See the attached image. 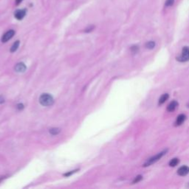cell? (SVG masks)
Masks as SVG:
<instances>
[{"instance_id": "6da1fadb", "label": "cell", "mask_w": 189, "mask_h": 189, "mask_svg": "<svg viewBox=\"0 0 189 189\" xmlns=\"http://www.w3.org/2000/svg\"><path fill=\"white\" fill-rule=\"evenodd\" d=\"M168 149H165L163 150V151H162L161 152L158 153V154H157L156 155L153 156V157H150L149 159H148V160H146V161L145 162V163H144V167H147V166H150L151 165L154 164V163H157V161H158L159 160H160V159L162 158V157H163L164 155H166V154H167V152H168Z\"/></svg>"}, {"instance_id": "7a4b0ae2", "label": "cell", "mask_w": 189, "mask_h": 189, "mask_svg": "<svg viewBox=\"0 0 189 189\" xmlns=\"http://www.w3.org/2000/svg\"><path fill=\"white\" fill-rule=\"evenodd\" d=\"M54 102V99L49 94H42L40 96L39 103L44 107H49L53 105Z\"/></svg>"}, {"instance_id": "3957f363", "label": "cell", "mask_w": 189, "mask_h": 189, "mask_svg": "<svg viewBox=\"0 0 189 189\" xmlns=\"http://www.w3.org/2000/svg\"><path fill=\"white\" fill-rule=\"evenodd\" d=\"M177 60L180 62H187L189 61V47H184L180 56L177 57Z\"/></svg>"}, {"instance_id": "277c9868", "label": "cell", "mask_w": 189, "mask_h": 189, "mask_svg": "<svg viewBox=\"0 0 189 189\" xmlns=\"http://www.w3.org/2000/svg\"><path fill=\"white\" fill-rule=\"evenodd\" d=\"M15 35V31L14 30H10V31H7L2 37V41L3 43L7 42L8 41H9L10 39L14 37V36Z\"/></svg>"}, {"instance_id": "5b68a950", "label": "cell", "mask_w": 189, "mask_h": 189, "mask_svg": "<svg viewBox=\"0 0 189 189\" xmlns=\"http://www.w3.org/2000/svg\"><path fill=\"white\" fill-rule=\"evenodd\" d=\"M27 14V9L24 8V9H20L17 10L14 13V16L16 17V18L18 20H21Z\"/></svg>"}, {"instance_id": "8992f818", "label": "cell", "mask_w": 189, "mask_h": 189, "mask_svg": "<svg viewBox=\"0 0 189 189\" xmlns=\"http://www.w3.org/2000/svg\"><path fill=\"white\" fill-rule=\"evenodd\" d=\"M189 174V167L187 166H181L178 170H177V174L181 177L188 175Z\"/></svg>"}, {"instance_id": "52a82bcc", "label": "cell", "mask_w": 189, "mask_h": 189, "mask_svg": "<svg viewBox=\"0 0 189 189\" xmlns=\"http://www.w3.org/2000/svg\"><path fill=\"white\" fill-rule=\"evenodd\" d=\"M186 119V116L184 114H180L177 116V119L175 121V126H179L182 125L184 123V121Z\"/></svg>"}, {"instance_id": "ba28073f", "label": "cell", "mask_w": 189, "mask_h": 189, "mask_svg": "<svg viewBox=\"0 0 189 189\" xmlns=\"http://www.w3.org/2000/svg\"><path fill=\"white\" fill-rule=\"evenodd\" d=\"M26 69H27L26 66H25V64L22 62L18 63V64L16 65V67H14V70H15L17 72H25V70H26Z\"/></svg>"}, {"instance_id": "9c48e42d", "label": "cell", "mask_w": 189, "mask_h": 189, "mask_svg": "<svg viewBox=\"0 0 189 189\" xmlns=\"http://www.w3.org/2000/svg\"><path fill=\"white\" fill-rule=\"evenodd\" d=\"M178 107V102L176 101H173L170 103L169 104L167 107V111L170 112H172L174 110L177 109V107Z\"/></svg>"}, {"instance_id": "30bf717a", "label": "cell", "mask_w": 189, "mask_h": 189, "mask_svg": "<svg viewBox=\"0 0 189 189\" xmlns=\"http://www.w3.org/2000/svg\"><path fill=\"white\" fill-rule=\"evenodd\" d=\"M168 98H169V95L168 93H165V94L162 95L161 97L159 99V105H162V104H164L168 99Z\"/></svg>"}, {"instance_id": "8fae6325", "label": "cell", "mask_w": 189, "mask_h": 189, "mask_svg": "<svg viewBox=\"0 0 189 189\" xmlns=\"http://www.w3.org/2000/svg\"><path fill=\"white\" fill-rule=\"evenodd\" d=\"M179 163H180V160L178 158H173L172 160H170L169 166L171 167H175L178 165Z\"/></svg>"}, {"instance_id": "7c38bea8", "label": "cell", "mask_w": 189, "mask_h": 189, "mask_svg": "<svg viewBox=\"0 0 189 189\" xmlns=\"http://www.w3.org/2000/svg\"><path fill=\"white\" fill-rule=\"evenodd\" d=\"M19 44H20L19 41H15V42L14 43V44H13V45H12V47H11V53L16 52V51L17 50V49H18V46H19Z\"/></svg>"}, {"instance_id": "4fadbf2b", "label": "cell", "mask_w": 189, "mask_h": 189, "mask_svg": "<svg viewBox=\"0 0 189 189\" xmlns=\"http://www.w3.org/2000/svg\"><path fill=\"white\" fill-rule=\"evenodd\" d=\"M154 47H155V42L153 41H150L146 44V47L147 49L152 50L154 49Z\"/></svg>"}, {"instance_id": "5bb4252c", "label": "cell", "mask_w": 189, "mask_h": 189, "mask_svg": "<svg viewBox=\"0 0 189 189\" xmlns=\"http://www.w3.org/2000/svg\"><path fill=\"white\" fill-rule=\"evenodd\" d=\"M50 133L53 135H56V134H59L60 131H61V129L58 128H52L50 129Z\"/></svg>"}, {"instance_id": "9a60e30c", "label": "cell", "mask_w": 189, "mask_h": 189, "mask_svg": "<svg viewBox=\"0 0 189 189\" xmlns=\"http://www.w3.org/2000/svg\"><path fill=\"white\" fill-rule=\"evenodd\" d=\"M131 52L133 54H137L139 52V47L137 45H133L131 47Z\"/></svg>"}, {"instance_id": "2e32d148", "label": "cell", "mask_w": 189, "mask_h": 189, "mask_svg": "<svg viewBox=\"0 0 189 189\" xmlns=\"http://www.w3.org/2000/svg\"><path fill=\"white\" fill-rule=\"evenodd\" d=\"M142 180H143V176H141V175L137 176V177L134 178V180H133V184H135V183H139V182L141 181Z\"/></svg>"}, {"instance_id": "e0dca14e", "label": "cell", "mask_w": 189, "mask_h": 189, "mask_svg": "<svg viewBox=\"0 0 189 189\" xmlns=\"http://www.w3.org/2000/svg\"><path fill=\"white\" fill-rule=\"evenodd\" d=\"M174 0H166V3H165V5L166 7H169V6H171V5L174 4Z\"/></svg>"}, {"instance_id": "ac0fdd59", "label": "cell", "mask_w": 189, "mask_h": 189, "mask_svg": "<svg viewBox=\"0 0 189 189\" xmlns=\"http://www.w3.org/2000/svg\"><path fill=\"white\" fill-rule=\"evenodd\" d=\"M94 28H95V27L93 26V25H92V26H89L88 28H86V29H85V32L86 33H90V32H91V31H92L93 29H94Z\"/></svg>"}, {"instance_id": "d6986e66", "label": "cell", "mask_w": 189, "mask_h": 189, "mask_svg": "<svg viewBox=\"0 0 189 189\" xmlns=\"http://www.w3.org/2000/svg\"><path fill=\"white\" fill-rule=\"evenodd\" d=\"M76 171H77V170H75V171H70V172L67 173V174H64V176H65V177H69V176H70V175H71V174H73V173L76 172Z\"/></svg>"}, {"instance_id": "ffe728a7", "label": "cell", "mask_w": 189, "mask_h": 189, "mask_svg": "<svg viewBox=\"0 0 189 189\" xmlns=\"http://www.w3.org/2000/svg\"><path fill=\"white\" fill-rule=\"evenodd\" d=\"M17 108L19 110H21L24 108V106H23V104H18V105H17Z\"/></svg>"}, {"instance_id": "44dd1931", "label": "cell", "mask_w": 189, "mask_h": 189, "mask_svg": "<svg viewBox=\"0 0 189 189\" xmlns=\"http://www.w3.org/2000/svg\"><path fill=\"white\" fill-rule=\"evenodd\" d=\"M23 0H16V5H18L21 2H22Z\"/></svg>"}, {"instance_id": "7402d4cb", "label": "cell", "mask_w": 189, "mask_h": 189, "mask_svg": "<svg viewBox=\"0 0 189 189\" xmlns=\"http://www.w3.org/2000/svg\"><path fill=\"white\" fill-rule=\"evenodd\" d=\"M4 101H5V99H4L3 97L0 96V104H2V103H4Z\"/></svg>"}, {"instance_id": "603a6c76", "label": "cell", "mask_w": 189, "mask_h": 189, "mask_svg": "<svg viewBox=\"0 0 189 189\" xmlns=\"http://www.w3.org/2000/svg\"><path fill=\"white\" fill-rule=\"evenodd\" d=\"M187 187H188V188H189V183H188V185H187Z\"/></svg>"}, {"instance_id": "cb8c5ba5", "label": "cell", "mask_w": 189, "mask_h": 189, "mask_svg": "<svg viewBox=\"0 0 189 189\" xmlns=\"http://www.w3.org/2000/svg\"><path fill=\"white\" fill-rule=\"evenodd\" d=\"M188 106H189V105H188Z\"/></svg>"}]
</instances>
